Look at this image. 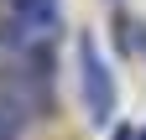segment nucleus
I'll return each mask as SVG.
<instances>
[{"mask_svg": "<svg viewBox=\"0 0 146 140\" xmlns=\"http://www.w3.org/2000/svg\"><path fill=\"white\" fill-rule=\"evenodd\" d=\"M78 73H84V104H89V114H94L99 125H110V114H115V78H110L94 37L78 42Z\"/></svg>", "mask_w": 146, "mask_h": 140, "instance_id": "nucleus-1", "label": "nucleus"}, {"mask_svg": "<svg viewBox=\"0 0 146 140\" xmlns=\"http://www.w3.org/2000/svg\"><path fill=\"white\" fill-rule=\"evenodd\" d=\"M0 140H21V119H11L5 109H0Z\"/></svg>", "mask_w": 146, "mask_h": 140, "instance_id": "nucleus-3", "label": "nucleus"}, {"mask_svg": "<svg viewBox=\"0 0 146 140\" xmlns=\"http://www.w3.org/2000/svg\"><path fill=\"white\" fill-rule=\"evenodd\" d=\"M0 109H5L11 119H36L47 109V78L36 73H21V67H5V78H0Z\"/></svg>", "mask_w": 146, "mask_h": 140, "instance_id": "nucleus-2", "label": "nucleus"}, {"mask_svg": "<svg viewBox=\"0 0 146 140\" xmlns=\"http://www.w3.org/2000/svg\"><path fill=\"white\" fill-rule=\"evenodd\" d=\"M141 47H146V26H141Z\"/></svg>", "mask_w": 146, "mask_h": 140, "instance_id": "nucleus-4", "label": "nucleus"}]
</instances>
